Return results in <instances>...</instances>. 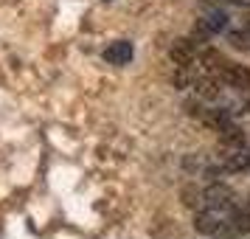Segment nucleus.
<instances>
[{
    "mask_svg": "<svg viewBox=\"0 0 250 239\" xmlns=\"http://www.w3.org/2000/svg\"><path fill=\"white\" fill-rule=\"evenodd\" d=\"M222 82L233 90H248L250 87V68L248 65H236V62H228L222 68Z\"/></svg>",
    "mask_w": 250,
    "mask_h": 239,
    "instance_id": "nucleus-1",
    "label": "nucleus"
},
{
    "mask_svg": "<svg viewBox=\"0 0 250 239\" xmlns=\"http://www.w3.org/2000/svg\"><path fill=\"white\" fill-rule=\"evenodd\" d=\"M203 203L208 208H228V205H233V192L225 183H214V186H208L203 192Z\"/></svg>",
    "mask_w": 250,
    "mask_h": 239,
    "instance_id": "nucleus-2",
    "label": "nucleus"
},
{
    "mask_svg": "<svg viewBox=\"0 0 250 239\" xmlns=\"http://www.w3.org/2000/svg\"><path fill=\"white\" fill-rule=\"evenodd\" d=\"M104 59H107L110 65H129V59H132V43L118 40V43H113V45H107Z\"/></svg>",
    "mask_w": 250,
    "mask_h": 239,
    "instance_id": "nucleus-3",
    "label": "nucleus"
},
{
    "mask_svg": "<svg viewBox=\"0 0 250 239\" xmlns=\"http://www.w3.org/2000/svg\"><path fill=\"white\" fill-rule=\"evenodd\" d=\"M225 169H230V172H245V169H250V149L236 147L230 155H225Z\"/></svg>",
    "mask_w": 250,
    "mask_h": 239,
    "instance_id": "nucleus-4",
    "label": "nucleus"
},
{
    "mask_svg": "<svg viewBox=\"0 0 250 239\" xmlns=\"http://www.w3.org/2000/svg\"><path fill=\"white\" fill-rule=\"evenodd\" d=\"M197 231H203V234H222V222H219V217L214 211H203V214H197Z\"/></svg>",
    "mask_w": 250,
    "mask_h": 239,
    "instance_id": "nucleus-5",
    "label": "nucleus"
},
{
    "mask_svg": "<svg viewBox=\"0 0 250 239\" xmlns=\"http://www.w3.org/2000/svg\"><path fill=\"white\" fill-rule=\"evenodd\" d=\"M205 28V31H225V25H228V14L225 12H208L203 17V23H200Z\"/></svg>",
    "mask_w": 250,
    "mask_h": 239,
    "instance_id": "nucleus-6",
    "label": "nucleus"
},
{
    "mask_svg": "<svg viewBox=\"0 0 250 239\" xmlns=\"http://www.w3.org/2000/svg\"><path fill=\"white\" fill-rule=\"evenodd\" d=\"M191 54H194V48H191V43H188V40H183L180 45L171 48V59H174V62H180V65H188Z\"/></svg>",
    "mask_w": 250,
    "mask_h": 239,
    "instance_id": "nucleus-7",
    "label": "nucleus"
},
{
    "mask_svg": "<svg viewBox=\"0 0 250 239\" xmlns=\"http://www.w3.org/2000/svg\"><path fill=\"white\" fill-rule=\"evenodd\" d=\"M197 93L205 96V99H216V96H219V85H216V79H211V76H208V79H200L197 82Z\"/></svg>",
    "mask_w": 250,
    "mask_h": 239,
    "instance_id": "nucleus-8",
    "label": "nucleus"
},
{
    "mask_svg": "<svg viewBox=\"0 0 250 239\" xmlns=\"http://www.w3.org/2000/svg\"><path fill=\"white\" fill-rule=\"evenodd\" d=\"M222 141L230 144V147H245V135H242L239 127H225V130H222Z\"/></svg>",
    "mask_w": 250,
    "mask_h": 239,
    "instance_id": "nucleus-9",
    "label": "nucleus"
},
{
    "mask_svg": "<svg viewBox=\"0 0 250 239\" xmlns=\"http://www.w3.org/2000/svg\"><path fill=\"white\" fill-rule=\"evenodd\" d=\"M230 40V45L239 48V51H250V31L248 28H242V31H233V34L228 37Z\"/></svg>",
    "mask_w": 250,
    "mask_h": 239,
    "instance_id": "nucleus-10",
    "label": "nucleus"
},
{
    "mask_svg": "<svg viewBox=\"0 0 250 239\" xmlns=\"http://www.w3.org/2000/svg\"><path fill=\"white\" fill-rule=\"evenodd\" d=\"M228 3H233V6H250V0H228Z\"/></svg>",
    "mask_w": 250,
    "mask_h": 239,
    "instance_id": "nucleus-11",
    "label": "nucleus"
},
{
    "mask_svg": "<svg viewBox=\"0 0 250 239\" xmlns=\"http://www.w3.org/2000/svg\"><path fill=\"white\" fill-rule=\"evenodd\" d=\"M245 28H248V31H250V14H248V20H245Z\"/></svg>",
    "mask_w": 250,
    "mask_h": 239,
    "instance_id": "nucleus-12",
    "label": "nucleus"
},
{
    "mask_svg": "<svg viewBox=\"0 0 250 239\" xmlns=\"http://www.w3.org/2000/svg\"><path fill=\"white\" fill-rule=\"evenodd\" d=\"M248 113H250V99H248Z\"/></svg>",
    "mask_w": 250,
    "mask_h": 239,
    "instance_id": "nucleus-13",
    "label": "nucleus"
}]
</instances>
